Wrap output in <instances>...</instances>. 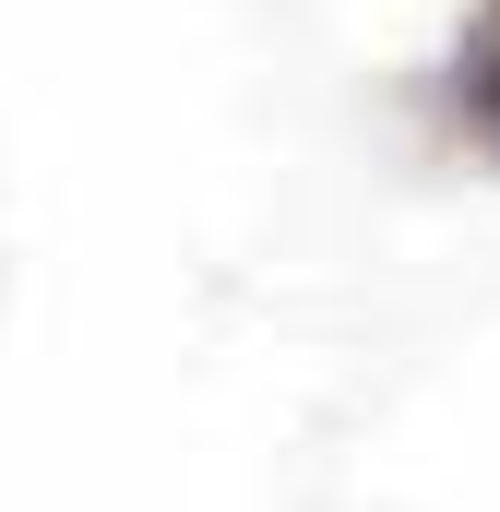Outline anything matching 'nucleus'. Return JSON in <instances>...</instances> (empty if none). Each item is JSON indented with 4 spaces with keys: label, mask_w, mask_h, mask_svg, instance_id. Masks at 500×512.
Instances as JSON below:
<instances>
[{
    "label": "nucleus",
    "mask_w": 500,
    "mask_h": 512,
    "mask_svg": "<svg viewBox=\"0 0 500 512\" xmlns=\"http://www.w3.org/2000/svg\"><path fill=\"white\" fill-rule=\"evenodd\" d=\"M441 108H453V131L500 167V0H477V12H465L453 72H441Z\"/></svg>",
    "instance_id": "obj_1"
}]
</instances>
